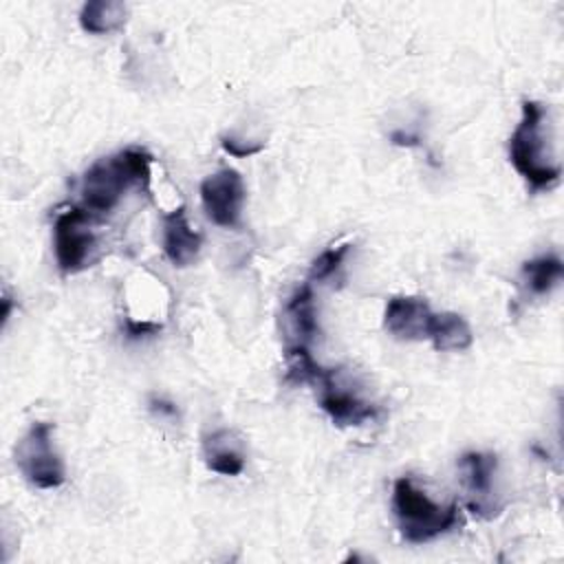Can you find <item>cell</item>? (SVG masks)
I'll list each match as a JSON object with an SVG mask.
<instances>
[{"label": "cell", "instance_id": "52a82bcc", "mask_svg": "<svg viewBox=\"0 0 564 564\" xmlns=\"http://www.w3.org/2000/svg\"><path fill=\"white\" fill-rule=\"evenodd\" d=\"M315 386H319V397H317L319 408L339 427L364 425L366 421H372L379 414L377 405H372L370 401L361 399L357 392L337 383V370L324 368Z\"/></svg>", "mask_w": 564, "mask_h": 564}, {"label": "cell", "instance_id": "ffe728a7", "mask_svg": "<svg viewBox=\"0 0 564 564\" xmlns=\"http://www.w3.org/2000/svg\"><path fill=\"white\" fill-rule=\"evenodd\" d=\"M150 408H152V412H156V414H165V416H174V414H176V408H174L170 401H163V399H152V401H150Z\"/></svg>", "mask_w": 564, "mask_h": 564}, {"label": "cell", "instance_id": "9a60e30c", "mask_svg": "<svg viewBox=\"0 0 564 564\" xmlns=\"http://www.w3.org/2000/svg\"><path fill=\"white\" fill-rule=\"evenodd\" d=\"M562 275H564V264L553 253H544L533 260H527L520 269V278L524 286L535 295H546L549 291H553V286L562 280Z\"/></svg>", "mask_w": 564, "mask_h": 564}, {"label": "cell", "instance_id": "9c48e42d", "mask_svg": "<svg viewBox=\"0 0 564 564\" xmlns=\"http://www.w3.org/2000/svg\"><path fill=\"white\" fill-rule=\"evenodd\" d=\"M434 311L423 297L394 295L388 300L383 311V326L397 339H427V328Z\"/></svg>", "mask_w": 564, "mask_h": 564}, {"label": "cell", "instance_id": "3957f363", "mask_svg": "<svg viewBox=\"0 0 564 564\" xmlns=\"http://www.w3.org/2000/svg\"><path fill=\"white\" fill-rule=\"evenodd\" d=\"M392 513H394L401 538L410 544H425L452 531L460 522L456 502H449V505L434 502L408 476H401L394 480Z\"/></svg>", "mask_w": 564, "mask_h": 564}, {"label": "cell", "instance_id": "44dd1931", "mask_svg": "<svg viewBox=\"0 0 564 564\" xmlns=\"http://www.w3.org/2000/svg\"><path fill=\"white\" fill-rule=\"evenodd\" d=\"M9 315H11V297L4 293L2 295V324H7Z\"/></svg>", "mask_w": 564, "mask_h": 564}, {"label": "cell", "instance_id": "7c38bea8", "mask_svg": "<svg viewBox=\"0 0 564 564\" xmlns=\"http://www.w3.org/2000/svg\"><path fill=\"white\" fill-rule=\"evenodd\" d=\"M286 319L291 324V330L295 335L293 344L308 346L315 335L319 333L317 324V308H315V295L311 289V282H304L293 291V295L286 302Z\"/></svg>", "mask_w": 564, "mask_h": 564}, {"label": "cell", "instance_id": "e0dca14e", "mask_svg": "<svg viewBox=\"0 0 564 564\" xmlns=\"http://www.w3.org/2000/svg\"><path fill=\"white\" fill-rule=\"evenodd\" d=\"M220 145L225 152H229L231 156H251L256 152L262 150V143H249L245 139H236L234 134H223L220 137Z\"/></svg>", "mask_w": 564, "mask_h": 564}, {"label": "cell", "instance_id": "d6986e66", "mask_svg": "<svg viewBox=\"0 0 564 564\" xmlns=\"http://www.w3.org/2000/svg\"><path fill=\"white\" fill-rule=\"evenodd\" d=\"M390 141H392L394 145H405V148L419 145V137H414V134H408V132H401V130L392 132V134H390Z\"/></svg>", "mask_w": 564, "mask_h": 564}, {"label": "cell", "instance_id": "8992f818", "mask_svg": "<svg viewBox=\"0 0 564 564\" xmlns=\"http://www.w3.org/2000/svg\"><path fill=\"white\" fill-rule=\"evenodd\" d=\"M200 203L207 218L225 229H234L240 225L242 205L247 198L245 183L238 170L223 167L200 183Z\"/></svg>", "mask_w": 564, "mask_h": 564}, {"label": "cell", "instance_id": "ac0fdd59", "mask_svg": "<svg viewBox=\"0 0 564 564\" xmlns=\"http://www.w3.org/2000/svg\"><path fill=\"white\" fill-rule=\"evenodd\" d=\"M161 330V324L159 322H150V319H134V317H128L126 319V335L137 339V337H145V335H154Z\"/></svg>", "mask_w": 564, "mask_h": 564}, {"label": "cell", "instance_id": "277c9868", "mask_svg": "<svg viewBox=\"0 0 564 564\" xmlns=\"http://www.w3.org/2000/svg\"><path fill=\"white\" fill-rule=\"evenodd\" d=\"M15 465L20 474L40 489L64 485L66 469L53 445V425L35 421L15 445Z\"/></svg>", "mask_w": 564, "mask_h": 564}, {"label": "cell", "instance_id": "6da1fadb", "mask_svg": "<svg viewBox=\"0 0 564 564\" xmlns=\"http://www.w3.org/2000/svg\"><path fill=\"white\" fill-rule=\"evenodd\" d=\"M150 163L152 154L143 148H126L95 161L82 176V207L90 216H106L130 187L148 183Z\"/></svg>", "mask_w": 564, "mask_h": 564}, {"label": "cell", "instance_id": "ba28073f", "mask_svg": "<svg viewBox=\"0 0 564 564\" xmlns=\"http://www.w3.org/2000/svg\"><path fill=\"white\" fill-rule=\"evenodd\" d=\"M496 467H498V458L491 452H465L458 458L463 485L469 494V509L485 518H494L498 513V507L489 502Z\"/></svg>", "mask_w": 564, "mask_h": 564}, {"label": "cell", "instance_id": "5bb4252c", "mask_svg": "<svg viewBox=\"0 0 564 564\" xmlns=\"http://www.w3.org/2000/svg\"><path fill=\"white\" fill-rule=\"evenodd\" d=\"M126 4L119 0H90L79 11V26L90 35H106L123 26Z\"/></svg>", "mask_w": 564, "mask_h": 564}, {"label": "cell", "instance_id": "8fae6325", "mask_svg": "<svg viewBox=\"0 0 564 564\" xmlns=\"http://www.w3.org/2000/svg\"><path fill=\"white\" fill-rule=\"evenodd\" d=\"M205 465L220 476H238L245 469V452L229 430H216L203 438Z\"/></svg>", "mask_w": 564, "mask_h": 564}, {"label": "cell", "instance_id": "5b68a950", "mask_svg": "<svg viewBox=\"0 0 564 564\" xmlns=\"http://www.w3.org/2000/svg\"><path fill=\"white\" fill-rule=\"evenodd\" d=\"M90 216L82 205L62 212L53 225V247L55 260L62 273L70 275L88 267L93 249H95V234L90 229Z\"/></svg>", "mask_w": 564, "mask_h": 564}, {"label": "cell", "instance_id": "7a4b0ae2", "mask_svg": "<svg viewBox=\"0 0 564 564\" xmlns=\"http://www.w3.org/2000/svg\"><path fill=\"white\" fill-rule=\"evenodd\" d=\"M544 117L546 110L540 101L524 99L520 121L509 137V161L531 192L551 189L562 176L560 165L546 150Z\"/></svg>", "mask_w": 564, "mask_h": 564}, {"label": "cell", "instance_id": "4fadbf2b", "mask_svg": "<svg viewBox=\"0 0 564 564\" xmlns=\"http://www.w3.org/2000/svg\"><path fill=\"white\" fill-rule=\"evenodd\" d=\"M427 339L432 341L434 350L449 352V350L469 348L474 341V333L463 315L445 311V313L432 315V322L427 328Z\"/></svg>", "mask_w": 564, "mask_h": 564}, {"label": "cell", "instance_id": "30bf717a", "mask_svg": "<svg viewBox=\"0 0 564 564\" xmlns=\"http://www.w3.org/2000/svg\"><path fill=\"white\" fill-rule=\"evenodd\" d=\"M161 247L165 258L178 269L189 267L198 258L203 247V236L189 225L183 205L163 214Z\"/></svg>", "mask_w": 564, "mask_h": 564}, {"label": "cell", "instance_id": "2e32d148", "mask_svg": "<svg viewBox=\"0 0 564 564\" xmlns=\"http://www.w3.org/2000/svg\"><path fill=\"white\" fill-rule=\"evenodd\" d=\"M350 251V245H339V247H330L324 249L308 269V282H324L326 278H330L344 262L346 253Z\"/></svg>", "mask_w": 564, "mask_h": 564}]
</instances>
